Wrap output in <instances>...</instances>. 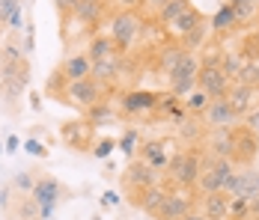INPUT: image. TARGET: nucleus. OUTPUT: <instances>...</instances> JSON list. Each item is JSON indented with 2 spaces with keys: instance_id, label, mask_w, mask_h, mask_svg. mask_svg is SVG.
I'll return each mask as SVG.
<instances>
[{
  "instance_id": "obj_33",
  "label": "nucleus",
  "mask_w": 259,
  "mask_h": 220,
  "mask_svg": "<svg viewBox=\"0 0 259 220\" xmlns=\"http://www.w3.org/2000/svg\"><path fill=\"white\" fill-rule=\"evenodd\" d=\"M235 83H244V86L259 90V60H244V66H241V72L235 77Z\"/></svg>"
},
{
  "instance_id": "obj_16",
  "label": "nucleus",
  "mask_w": 259,
  "mask_h": 220,
  "mask_svg": "<svg viewBox=\"0 0 259 220\" xmlns=\"http://www.w3.org/2000/svg\"><path fill=\"white\" fill-rule=\"evenodd\" d=\"M122 63H125V54H116V57L102 60V63H93V80L102 83L104 90H107V96L113 93L116 80L122 77Z\"/></svg>"
},
{
  "instance_id": "obj_38",
  "label": "nucleus",
  "mask_w": 259,
  "mask_h": 220,
  "mask_svg": "<svg viewBox=\"0 0 259 220\" xmlns=\"http://www.w3.org/2000/svg\"><path fill=\"white\" fill-rule=\"evenodd\" d=\"M113 149H116V137H102V140H96V146H93V158L107 161Z\"/></svg>"
},
{
  "instance_id": "obj_14",
  "label": "nucleus",
  "mask_w": 259,
  "mask_h": 220,
  "mask_svg": "<svg viewBox=\"0 0 259 220\" xmlns=\"http://www.w3.org/2000/svg\"><path fill=\"white\" fill-rule=\"evenodd\" d=\"M60 134H63V140L69 143L72 149H78V152H87V149L96 146V128L87 122V119H78V122H63L60 128Z\"/></svg>"
},
{
  "instance_id": "obj_8",
  "label": "nucleus",
  "mask_w": 259,
  "mask_h": 220,
  "mask_svg": "<svg viewBox=\"0 0 259 220\" xmlns=\"http://www.w3.org/2000/svg\"><path fill=\"white\" fill-rule=\"evenodd\" d=\"M259 158V134L244 125L233 128V161L235 167H253Z\"/></svg>"
},
{
  "instance_id": "obj_27",
  "label": "nucleus",
  "mask_w": 259,
  "mask_h": 220,
  "mask_svg": "<svg viewBox=\"0 0 259 220\" xmlns=\"http://www.w3.org/2000/svg\"><path fill=\"white\" fill-rule=\"evenodd\" d=\"M12 220H42V211H39V202L33 196H15V205L9 211Z\"/></svg>"
},
{
  "instance_id": "obj_48",
  "label": "nucleus",
  "mask_w": 259,
  "mask_h": 220,
  "mask_svg": "<svg viewBox=\"0 0 259 220\" xmlns=\"http://www.w3.org/2000/svg\"><path fill=\"white\" fill-rule=\"evenodd\" d=\"M30 101H33V110H42V98H39V93H30Z\"/></svg>"
},
{
  "instance_id": "obj_22",
  "label": "nucleus",
  "mask_w": 259,
  "mask_h": 220,
  "mask_svg": "<svg viewBox=\"0 0 259 220\" xmlns=\"http://www.w3.org/2000/svg\"><path fill=\"white\" fill-rule=\"evenodd\" d=\"M203 149H206V155L233 158V128H214V131H206Z\"/></svg>"
},
{
  "instance_id": "obj_17",
  "label": "nucleus",
  "mask_w": 259,
  "mask_h": 220,
  "mask_svg": "<svg viewBox=\"0 0 259 220\" xmlns=\"http://www.w3.org/2000/svg\"><path fill=\"white\" fill-rule=\"evenodd\" d=\"M104 15H107V6H104L102 0H78V6H75V12H72L69 21H78L87 30H96V27H102Z\"/></svg>"
},
{
  "instance_id": "obj_46",
  "label": "nucleus",
  "mask_w": 259,
  "mask_h": 220,
  "mask_svg": "<svg viewBox=\"0 0 259 220\" xmlns=\"http://www.w3.org/2000/svg\"><path fill=\"white\" fill-rule=\"evenodd\" d=\"M3 149H6V152H18V137H15V134H9V137H6V143H3Z\"/></svg>"
},
{
  "instance_id": "obj_51",
  "label": "nucleus",
  "mask_w": 259,
  "mask_h": 220,
  "mask_svg": "<svg viewBox=\"0 0 259 220\" xmlns=\"http://www.w3.org/2000/svg\"><path fill=\"white\" fill-rule=\"evenodd\" d=\"M3 152H6V149H3V143H0V155H3Z\"/></svg>"
},
{
  "instance_id": "obj_10",
  "label": "nucleus",
  "mask_w": 259,
  "mask_h": 220,
  "mask_svg": "<svg viewBox=\"0 0 259 220\" xmlns=\"http://www.w3.org/2000/svg\"><path fill=\"white\" fill-rule=\"evenodd\" d=\"M63 185L54 179V175H36V188H33V199L39 202V211H42V220H48L54 214V208L60 205L63 199Z\"/></svg>"
},
{
  "instance_id": "obj_30",
  "label": "nucleus",
  "mask_w": 259,
  "mask_h": 220,
  "mask_svg": "<svg viewBox=\"0 0 259 220\" xmlns=\"http://www.w3.org/2000/svg\"><path fill=\"white\" fill-rule=\"evenodd\" d=\"M140 143H143L140 131H137V128H125V131H122V137L116 140V149H122V155H125L128 161H134V158H137V152H140Z\"/></svg>"
},
{
  "instance_id": "obj_7",
  "label": "nucleus",
  "mask_w": 259,
  "mask_h": 220,
  "mask_svg": "<svg viewBox=\"0 0 259 220\" xmlns=\"http://www.w3.org/2000/svg\"><path fill=\"white\" fill-rule=\"evenodd\" d=\"M200 54H185V60L179 63V69L173 72V77L167 80L170 83V93L176 98H188L194 90H197V80H200Z\"/></svg>"
},
{
  "instance_id": "obj_44",
  "label": "nucleus",
  "mask_w": 259,
  "mask_h": 220,
  "mask_svg": "<svg viewBox=\"0 0 259 220\" xmlns=\"http://www.w3.org/2000/svg\"><path fill=\"white\" fill-rule=\"evenodd\" d=\"M119 9H125V12H140V3L143 0H113Z\"/></svg>"
},
{
  "instance_id": "obj_1",
  "label": "nucleus",
  "mask_w": 259,
  "mask_h": 220,
  "mask_svg": "<svg viewBox=\"0 0 259 220\" xmlns=\"http://www.w3.org/2000/svg\"><path fill=\"white\" fill-rule=\"evenodd\" d=\"M200 172H203V152H200V146L176 149V152L170 155V167L164 172V185H167V188L194 191Z\"/></svg>"
},
{
  "instance_id": "obj_49",
  "label": "nucleus",
  "mask_w": 259,
  "mask_h": 220,
  "mask_svg": "<svg viewBox=\"0 0 259 220\" xmlns=\"http://www.w3.org/2000/svg\"><path fill=\"white\" fill-rule=\"evenodd\" d=\"M185 220H208L206 214H200V211H197V208H194V211H191V214H188V217Z\"/></svg>"
},
{
  "instance_id": "obj_42",
  "label": "nucleus",
  "mask_w": 259,
  "mask_h": 220,
  "mask_svg": "<svg viewBox=\"0 0 259 220\" xmlns=\"http://www.w3.org/2000/svg\"><path fill=\"white\" fill-rule=\"evenodd\" d=\"M12 194H15V191H12V185H3V188H0V208H3L6 214H9V211H12V205H15Z\"/></svg>"
},
{
  "instance_id": "obj_29",
  "label": "nucleus",
  "mask_w": 259,
  "mask_h": 220,
  "mask_svg": "<svg viewBox=\"0 0 259 220\" xmlns=\"http://www.w3.org/2000/svg\"><path fill=\"white\" fill-rule=\"evenodd\" d=\"M208 104H211V98L203 93V90H194L191 96L182 101V107H185V113L188 116H194V119H203V113L208 110Z\"/></svg>"
},
{
  "instance_id": "obj_24",
  "label": "nucleus",
  "mask_w": 259,
  "mask_h": 220,
  "mask_svg": "<svg viewBox=\"0 0 259 220\" xmlns=\"http://www.w3.org/2000/svg\"><path fill=\"white\" fill-rule=\"evenodd\" d=\"M203 21H206V15H203L197 6H194V9H188L185 15H179L173 24L167 27V39H170V42H182V39H185L191 30H197Z\"/></svg>"
},
{
  "instance_id": "obj_11",
  "label": "nucleus",
  "mask_w": 259,
  "mask_h": 220,
  "mask_svg": "<svg viewBox=\"0 0 259 220\" xmlns=\"http://www.w3.org/2000/svg\"><path fill=\"white\" fill-rule=\"evenodd\" d=\"M197 90H203L211 101L227 98L230 96V90H233V77H227V72H224L221 66H200Z\"/></svg>"
},
{
  "instance_id": "obj_47",
  "label": "nucleus",
  "mask_w": 259,
  "mask_h": 220,
  "mask_svg": "<svg viewBox=\"0 0 259 220\" xmlns=\"http://www.w3.org/2000/svg\"><path fill=\"white\" fill-rule=\"evenodd\" d=\"M250 220H259V196L250 199Z\"/></svg>"
},
{
  "instance_id": "obj_40",
  "label": "nucleus",
  "mask_w": 259,
  "mask_h": 220,
  "mask_svg": "<svg viewBox=\"0 0 259 220\" xmlns=\"http://www.w3.org/2000/svg\"><path fill=\"white\" fill-rule=\"evenodd\" d=\"M54 6H57V15H60V21L66 27V21L72 18V12H75V6H78V0H54Z\"/></svg>"
},
{
  "instance_id": "obj_52",
  "label": "nucleus",
  "mask_w": 259,
  "mask_h": 220,
  "mask_svg": "<svg viewBox=\"0 0 259 220\" xmlns=\"http://www.w3.org/2000/svg\"><path fill=\"white\" fill-rule=\"evenodd\" d=\"M102 3H104V0H102Z\"/></svg>"
},
{
  "instance_id": "obj_43",
  "label": "nucleus",
  "mask_w": 259,
  "mask_h": 220,
  "mask_svg": "<svg viewBox=\"0 0 259 220\" xmlns=\"http://www.w3.org/2000/svg\"><path fill=\"white\" fill-rule=\"evenodd\" d=\"M241 125H244V128H250L253 134H259V107H253L247 116H241Z\"/></svg>"
},
{
  "instance_id": "obj_31",
  "label": "nucleus",
  "mask_w": 259,
  "mask_h": 220,
  "mask_svg": "<svg viewBox=\"0 0 259 220\" xmlns=\"http://www.w3.org/2000/svg\"><path fill=\"white\" fill-rule=\"evenodd\" d=\"M9 185H12V191L18 196H30L33 194V188H36V175L30 170H18L12 179H9Z\"/></svg>"
},
{
  "instance_id": "obj_39",
  "label": "nucleus",
  "mask_w": 259,
  "mask_h": 220,
  "mask_svg": "<svg viewBox=\"0 0 259 220\" xmlns=\"http://www.w3.org/2000/svg\"><path fill=\"white\" fill-rule=\"evenodd\" d=\"M167 3H170V0H143V3H140V15H143L146 21H149V18L155 21V15L167 6Z\"/></svg>"
},
{
  "instance_id": "obj_32",
  "label": "nucleus",
  "mask_w": 259,
  "mask_h": 220,
  "mask_svg": "<svg viewBox=\"0 0 259 220\" xmlns=\"http://www.w3.org/2000/svg\"><path fill=\"white\" fill-rule=\"evenodd\" d=\"M179 134H182V140H191V143L197 146L200 140H206V125H200L194 116H188V119L179 125Z\"/></svg>"
},
{
  "instance_id": "obj_28",
  "label": "nucleus",
  "mask_w": 259,
  "mask_h": 220,
  "mask_svg": "<svg viewBox=\"0 0 259 220\" xmlns=\"http://www.w3.org/2000/svg\"><path fill=\"white\" fill-rule=\"evenodd\" d=\"M188 9H194V3H191V0H170V3H167V6H164V9L155 15V21H152V24L170 27L176 18H179V15H185Z\"/></svg>"
},
{
  "instance_id": "obj_45",
  "label": "nucleus",
  "mask_w": 259,
  "mask_h": 220,
  "mask_svg": "<svg viewBox=\"0 0 259 220\" xmlns=\"http://www.w3.org/2000/svg\"><path fill=\"white\" fill-rule=\"evenodd\" d=\"M102 205H104V208H110V205H119V194H116V191H104Z\"/></svg>"
},
{
  "instance_id": "obj_6",
  "label": "nucleus",
  "mask_w": 259,
  "mask_h": 220,
  "mask_svg": "<svg viewBox=\"0 0 259 220\" xmlns=\"http://www.w3.org/2000/svg\"><path fill=\"white\" fill-rule=\"evenodd\" d=\"M161 172H155L146 161H140V158H134V161H128V167L122 170V175H119V182H122V191H125V196L131 194H140V191H146V188H152V185H161Z\"/></svg>"
},
{
  "instance_id": "obj_15",
  "label": "nucleus",
  "mask_w": 259,
  "mask_h": 220,
  "mask_svg": "<svg viewBox=\"0 0 259 220\" xmlns=\"http://www.w3.org/2000/svg\"><path fill=\"white\" fill-rule=\"evenodd\" d=\"M167 194H170V188L161 182V185H152V188H146V191H140V194H131L128 202L134 205V208L146 211L149 217H158V211H161V205H164Z\"/></svg>"
},
{
  "instance_id": "obj_35",
  "label": "nucleus",
  "mask_w": 259,
  "mask_h": 220,
  "mask_svg": "<svg viewBox=\"0 0 259 220\" xmlns=\"http://www.w3.org/2000/svg\"><path fill=\"white\" fill-rule=\"evenodd\" d=\"M241 66H244V57L238 54V51H224V60H221V69L227 72V77H238V72H241Z\"/></svg>"
},
{
  "instance_id": "obj_41",
  "label": "nucleus",
  "mask_w": 259,
  "mask_h": 220,
  "mask_svg": "<svg viewBox=\"0 0 259 220\" xmlns=\"http://www.w3.org/2000/svg\"><path fill=\"white\" fill-rule=\"evenodd\" d=\"M24 152L33 155V158H48V146H45L42 140H36V137H30V140L24 143Z\"/></svg>"
},
{
  "instance_id": "obj_36",
  "label": "nucleus",
  "mask_w": 259,
  "mask_h": 220,
  "mask_svg": "<svg viewBox=\"0 0 259 220\" xmlns=\"http://www.w3.org/2000/svg\"><path fill=\"white\" fill-rule=\"evenodd\" d=\"M238 54H241L244 60H259V33L244 36V42L238 45Z\"/></svg>"
},
{
  "instance_id": "obj_4",
  "label": "nucleus",
  "mask_w": 259,
  "mask_h": 220,
  "mask_svg": "<svg viewBox=\"0 0 259 220\" xmlns=\"http://www.w3.org/2000/svg\"><path fill=\"white\" fill-rule=\"evenodd\" d=\"M57 98H60L63 104H72L80 113H87L90 107H96L99 101H104V98H110V96H107V90H104L102 83H96L93 77H87V80H72V83H66L63 93Z\"/></svg>"
},
{
  "instance_id": "obj_25",
  "label": "nucleus",
  "mask_w": 259,
  "mask_h": 220,
  "mask_svg": "<svg viewBox=\"0 0 259 220\" xmlns=\"http://www.w3.org/2000/svg\"><path fill=\"white\" fill-rule=\"evenodd\" d=\"M27 86H30V72L3 77V80H0V98H3L9 107H15V104L21 101V96L27 93Z\"/></svg>"
},
{
  "instance_id": "obj_5",
  "label": "nucleus",
  "mask_w": 259,
  "mask_h": 220,
  "mask_svg": "<svg viewBox=\"0 0 259 220\" xmlns=\"http://www.w3.org/2000/svg\"><path fill=\"white\" fill-rule=\"evenodd\" d=\"M158 98H161V93L134 86V90H125V93L119 96L116 110H119L122 119H143V116H149V113L158 110Z\"/></svg>"
},
{
  "instance_id": "obj_3",
  "label": "nucleus",
  "mask_w": 259,
  "mask_h": 220,
  "mask_svg": "<svg viewBox=\"0 0 259 220\" xmlns=\"http://www.w3.org/2000/svg\"><path fill=\"white\" fill-rule=\"evenodd\" d=\"M235 170H238V167H235L233 158H218V155H206V152H203V172H200V179H197V185H194V194L206 196V194L224 191L227 179H230Z\"/></svg>"
},
{
  "instance_id": "obj_37",
  "label": "nucleus",
  "mask_w": 259,
  "mask_h": 220,
  "mask_svg": "<svg viewBox=\"0 0 259 220\" xmlns=\"http://www.w3.org/2000/svg\"><path fill=\"white\" fill-rule=\"evenodd\" d=\"M24 0H0V33L9 27V18L15 15V9H21Z\"/></svg>"
},
{
  "instance_id": "obj_50",
  "label": "nucleus",
  "mask_w": 259,
  "mask_h": 220,
  "mask_svg": "<svg viewBox=\"0 0 259 220\" xmlns=\"http://www.w3.org/2000/svg\"><path fill=\"white\" fill-rule=\"evenodd\" d=\"M90 220H104V217H102V214H96V217H90Z\"/></svg>"
},
{
  "instance_id": "obj_13",
  "label": "nucleus",
  "mask_w": 259,
  "mask_h": 220,
  "mask_svg": "<svg viewBox=\"0 0 259 220\" xmlns=\"http://www.w3.org/2000/svg\"><path fill=\"white\" fill-rule=\"evenodd\" d=\"M208 24H211V39H214V42H221V39L233 36L235 30L241 27V18H238L235 6H230V3L224 0V3L218 6V12L208 18Z\"/></svg>"
},
{
  "instance_id": "obj_12",
  "label": "nucleus",
  "mask_w": 259,
  "mask_h": 220,
  "mask_svg": "<svg viewBox=\"0 0 259 220\" xmlns=\"http://www.w3.org/2000/svg\"><path fill=\"white\" fill-rule=\"evenodd\" d=\"M203 125H206V131H214V128H235V125H241V119H238V113L233 110V104L227 98H218L203 113Z\"/></svg>"
},
{
  "instance_id": "obj_20",
  "label": "nucleus",
  "mask_w": 259,
  "mask_h": 220,
  "mask_svg": "<svg viewBox=\"0 0 259 220\" xmlns=\"http://www.w3.org/2000/svg\"><path fill=\"white\" fill-rule=\"evenodd\" d=\"M197 211L206 214L208 220H230V196L224 194V191L197 196Z\"/></svg>"
},
{
  "instance_id": "obj_23",
  "label": "nucleus",
  "mask_w": 259,
  "mask_h": 220,
  "mask_svg": "<svg viewBox=\"0 0 259 220\" xmlns=\"http://www.w3.org/2000/svg\"><path fill=\"white\" fill-rule=\"evenodd\" d=\"M83 54H87L93 63H102V60H110V57H116V54H122V51L116 48V42H113L110 33L104 30V33H93V36H90Z\"/></svg>"
},
{
  "instance_id": "obj_34",
  "label": "nucleus",
  "mask_w": 259,
  "mask_h": 220,
  "mask_svg": "<svg viewBox=\"0 0 259 220\" xmlns=\"http://www.w3.org/2000/svg\"><path fill=\"white\" fill-rule=\"evenodd\" d=\"M227 3L235 6V12H238V18H241V27L259 15V0H227Z\"/></svg>"
},
{
  "instance_id": "obj_18",
  "label": "nucleus",
  "mask_w": 259,
  "mask_h": 220,
  "mask_svg": "<svg viewBox=\"0 0 259 220\" xmlns=\"http://www.w3.org/2000/svg\"><path fill=\"white\" fill-rule=\"evenodd\" d=\"M137 158L140 161H146L149 167L155 172H167V167H170V149H167V143L164 140H143L140 143V152H137Z\"/></svg>"
},
{
  "instance_id": "obj_2",
  "label": "nucleus",
  "mask_w": 259,
  "mask_h": 220,
  "mask_svg": "<svg viewBox=\"0 0 259 220\" xmlns=\"http://www.w3.org/2000/svg\"><path fill=\"white\" fill-rule=\"evenodd\" d=\"M107 33H110V39L116 42V48L122 51V54H128V51L137 45V39H143V33H146V18H143L140 12L116 9V12L110 15V21H107Z\"/></svg>"
},
{
  "instance_id": "obj_19",
  "label": "nucleus",
  "mask_w": 259,
  "mask_h": 220,
  "mask_svg": "<svg viewBox=\"0 0 259 220\" xmlns=\"http://www.w3.org/2000/svg\"><path fill=\"white\" fill-rule=\"evenodd\" d=\"M185 54H188V51L182 48L179 42H167V45L155 54V72H158V77H167V80H170L173 72L179 69V63L185 60Z\"/></svg>"
},
{
  "instance_id": "obj_21",
  "label": "nucleus",
  "mask_w": 259,
  "mask_h": 220,
  "mask_svg": "<svg viewBox=\"0 0 259 220\" xmlns=\"http://www.w3.org/2000/svg\"><path fill=\"white\" fill-rule=\"evenodd\" d=\"M227 101L233 104V110L238 113V119H241V116H247L253 107H259V90L244 86V83H233V90H230Z\"/></svg>"
},
{
  "instance_id": "obj_26",
  "label": "nucleus",
  "mask_w": 259,
  "mask_h": 220,
  "mask_svg": "<svg viewBox=\"0 0 259 220\" xmlns=\"http://www.w3.org/2000/svg\"><path fill=\"white\" fill-rule=\"evenodd\" d=\"M116 116H119V110H116V104H110L107 98H104V101H99L96 107H90V110H87V122L93 125V128L110 125Z\"/></svg>"
},
{
  "instance_id": "obj_9",
  "label": "nucleus",
  "mask_w": 259,
  "mask_h": 220,
  "mask_svg": "<svg viewBox=\"0 0 259 220\" xmlns=\"http://www.w3.org/2000/svg\"><path fill=\"white\" fill-rule=\"evenodd\" d=\"M194 208H197V194L194 191L170 188V194H167V199H164V205H161L155 220H185Z\"/></svg>"
}]
</instances>
